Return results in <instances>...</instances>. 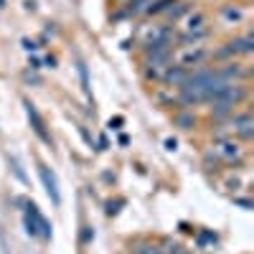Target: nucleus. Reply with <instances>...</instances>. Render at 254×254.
Wrapping results in <instances>:
<instances>
[{
  "instance_id": "obj_17",
  "label": "nucleus",
  "mask_w": 254,
  "mask_h": 254,
  "mask_svg": "<svg viewBox=\"0 0 254 254\" xmlns=\"http://www.w3.org/2000/svg\"><path fill=\"white\" fill-rule=\"evenodd\" d=\"M10 165H13V173H15V176H18L20 181H23V183H26L28 178H26V173H23V171H20V165H18V160H15V158L10 160Z\"/></svg>"
},
{
  "instance_id": "obj_22",
  "label": "nucleus",
  "mask_w": 254,
  "mask_h": 254,
  "mask_svg": "<svg viewBox=\"0 0 254 254\" xmlns=\"http://www.w3.org/2000/svg\"><path fill=\"white\" fill-rule=\"evenodd\" d=\"M112 125H115V130H117V127L122 125V117H115V120H110V127H112Z\"/></svg>"
},
{
  "instance_id": "obj_1",
  "label": "nucleus",
  "mask_w": 254,
  "mask_h": 254,
  "mask_svg": "<svg viewBox=\"0 0 254 254\" xmlns=\"http://www.w3.org/2000/svg\"><path fill=\"white\" fill-rule=\"evenodd\" d=\"M23 221H26V231L31 237H44V239H51V224L46 221V216L38 211L36 203H26V214H23Z\"/></svg>"
},
{
  "instance_id": "obj_5",
  "label": "nucleus",
  "mask_w": 254,
  "mask_h": 254,
  "mask_svg": "<svg viewBox=\"0 0 254 254\" xmlns=\"http://www.w3.org/2000/svg\"><path fill=\"white\" fill-rule=\"evenodd\" d=\"M160 79L168 84V87H183V81L188 79V69L186 66H181V64H178V66H165L163 69V74H160Z\"/></svg>"
},
{
  "instance_id": "obj_15",
  "label": "nucleus",
  "mask_w": 254,
  "mask_h": 254,
  "mask_svg": "<svg viewBox=\"0 0 254 254\" xmlns=\"http://www.w3.org/2000/svg\"><path fill=\"white\" fill-rule=\"evenodd\" d=\"M79 76H81V89L87 97H92V87H89V76H87V66L84 64H79Z\"/></svg>"
},
{
  "instance_id": "obj_19",
  "label": "nucleus",
  "mask_w": 254,
  "mask_h": 254,
  "mask_svg": "<svg viewBox=\"0 0 254 254\" xmlns=\"http://www.w3.org/2000/svg\"><path fill=\"white\" fill-rule=\"evenodd\" d=\"M237 203H239V206H244L247 211L252 208V201H247V198H237Z\"/></svg>"
},
{
  "instance_id": "obj_6",
  "label": "nucleus",
  "mask_w": 254,
  "mask_h": 254,
  "mask_svg": "<svg viewBox=\"0 0 254 254\" xmlns=\"http://www.w3.org/2000/svg\"><path fill=\"white\" fill-rule=\"evenodd\" d=\"M208 59V51L201 46H188V51L181 56V66L190 69V66H201V61Z\"/></svg>"
},
{
  "instance_id": "obj_11",
  "label": "nucleus",
  "mask_w": 254,
  "mask_h": 254,
  "mask_svg": "<svg viewBox=\"0 0 254 254\" xmlns=\"http://www.w3.org/2000/svg\"><path fill=\"white\" fill-rule=\"evenodd\" d=\"M173 3H176V0H153V3H147V5H150V8H147V13H150V15H155V13H165Z\"/></svg>"
},
{
  "instance_id": "obj_8",
  "label": "nucleus",
  "mask_w": 254,
  "mask_h": 254,
  "mask_svg": "<svg viewBox=\"0 0 254 254\" xmlns=\"http://www.w3.org/2000/svg\"><path fill=\"white\" fill-rule=\"evenodd\" d=\"M203 26H206V15L203 13H193L188 20H186V33H193V31H203Z\"/></svg>"
},
{
  "instance_id": "obj_16",
  "label": "nucleus",
  "mask_w": 254,
  "mask_h": 254,
  "mask_svg": "<svg viewBox=\"0 0 254 254\" xmlns=\"http://www.w3.org/2000/svg\"><path fill=\"white\" fill-rule=\"evenodd\" d=\"M94 239V231L89 229V226H84V231H81V244H89Z\"/></svg>"
},
{
  "instance_id": "obj_20",
  "label": "nucleus",
  "mask_w": 254,
  "mask_h": 254,
  "mask_svg": "<svg viewBox=\"0 0 254 254\" xmlns=\"http://www.w3.org/2000/svg\"><path fill=\"white\" fill-rule=\"evenodd\" d=\"M171 254H190V252H186L183 247H173V249H171Z\"/></svg>"
},
{
  "instance_id": "obj_7",
  "label": "nucleus",
  "mask_w": 254,
  "mask_h": 254,
  "mask_svg": "<svg viewBox=\"0 0 254 254\" xmlns=\"http://www.w3.org/2000/svg\"><path fill=\"white\" fill-rule=\"evenodd\" d=\"M231 125H234V132H237L242 140H252V135H254L252 115H237V117H231Z\"/></svg>"
},
{
  "instance_id": "obj_4",
  "label": "nucleus",
  "mask_w": 254,
  "mask_h": 254,
  "mask_svg": "<svg viewBox=\"0 0 254 254\" xmlns=\"http://www.w3.org/2000/svg\"><path fill=\"white\" fill-rule=\"evenodd\" d=\"M226 49H229L231 56H249L254 51V38H252V33H244V36H239L234 41H229Z\"/></svg>"
},
{
  "instance_id": "obj_9",
  "label": "nucleus",
  "mask_w": 254,
  "mask_h": 254,
  "mask_svg": "<svg viewBox=\"0 0 254 254\" xmlns=\"http://www.w3.org/2000/svg\"><path fill=\"white\" fill-rule=\"evenodd\" d=\"M216 153H219L221 158H226V160L239 158V145H237V142H221V145L216 147Z\"/></svg>"
},
{
  "instance_id": "obj_13",
  "label": "nucleus",
  "mask_w": 254,
  "mask_h": 254,
  "mask_svg": "<svg viewBox=\"0 0 254 254\" xmlns=\"http://www.w3.org/2000/svg\"><path fill=\"white\" fill-rule=\"evenodd\" d=\"M173 5H176V8H168V10H165V13H168V18H173V20H176V18H181V15H186V13H188V8H190V3H173Z\"/></svg>"
},
{
  "instance_id": "obj_14",
  "label": "nucleus",
  "mask_w": 254,
  "mask_h": 254,
  "mask_svg": "<svg viewBox=\"0 0 254 254\" xmlns=\"http://www.w3.org/2000/svg\"><path fill=\"white\" fill-rule=\"evenodd\" d=\"M221 15H224L226 20H242V8H239V5H226V8L221 10Z\"/></svg>"
},
{
  "instance_id": "obj_12",
  "label": "nucleus",
  "mask_w": 254,
  "mask_h": 254,
  "mask_svg": "<svg viewBox=\"0 0 254 254\" xmlns=\"http://www.w3.org/2000/svg\"><path fill=\"white\" fill-rule=\"evenodd\" d=\"M231 112H234V107L226 104V102H214V107H211V115L214 117H229Z\"/></svg>"
},
{
  "instance_id": "obj_2",
  "label": "nucleus",
  "mask_w": 254,
  "mask_h": 254,
  "mask_svg": "<svg viewBox=\"0 0 254 254\" xmlns=\"http://www.w3.org/2000/svg\"><path fill=\"white\" fill-rule=\"evenodd\" d=\"M38 176H41V183H44L49 198L54 201V206H59L61 203V193H59V181H56L54 171H51L46 163H38Z\"/></svg>"
},
{
  "instance_id": "obj_3",
  "label": "nucleus",
  "mask_w": 254,
  "mask_h": 254,
  "mask_svg": "<svg viewBox=\"0 0 254 254\" xmlns=\"http://www.w3.org/2000/svg\"><path fill=\"white\" fill-rule=\"evenodd\" d=\"M23 107H26L28 122H31V127H33V132L38 135V140H41V142H46V145H51V135H49V130H46V122H44V117L38 115V110L33 107V104H31L28 99L23 102Z\"/></svg>"
},
{
  "instance_id": "obj_18",
  "label": "nucleus",
  "mask_w": 254,
  "mask_h": 254,
  "mask_svg": "<svg viewBox=\"0 0 254 254\" xmlns=\"http://www.w3.org/2000/svg\"><path fill=\"white\" fill-rule=\"evenodd\" d=\"M23 49H26V51H36L38 46L33 44V41H28V38H26V41H23Z\"/></svg>"
},
{
  "instance_id": "obj_10",
  "label": "nucleus",
  "mask_w": 254,
  "mask_h": 254,
  "mask_svg": "<svg viewBox=\"0 0 254 254\" xmlns=\"http://www.w3.org/2000/svg\"><path fill=\"white\" fill-rule=\"evenodd\" d=\"M176 125L181 127V130H193L196 127V115H190V112H183L176 117Z\"/></svg>"
},
{
  "instance_id": "obj_21",
  "label": "nucleus",
  "mask_w": 254,
  "mask_h": 254,
  "mask_svg": "<svg viewBox=\"0 0 254 254\" xmlns=\"http://www.w3.org/2000/svg\"><path fill=\"white\" fill-rule=\"evenodd\" d=\"M176 145H178L176 140H165V147H168V150H176Z\"/></svg>"
}]
</instances>
